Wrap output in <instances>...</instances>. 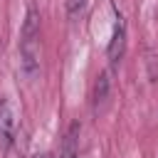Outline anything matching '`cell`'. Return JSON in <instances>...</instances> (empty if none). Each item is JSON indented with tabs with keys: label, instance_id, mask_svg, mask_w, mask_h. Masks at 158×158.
<instances>
[{
	"label": "cell",
	"instance_id": "cell-1",
	"mask_svg": "<svg viewBox=\"0 0 158 158\" xmlns=\"http://www.w3.org/2000/svg\"><path fill=\"white\" fill-rule=\"evenodd\" d=\"M20 64L30 79L40 72V10L35 2H27L20 30Z\"/></svg>",
	"mask_w": 158,
	"mask_h": 158
},
{
	"label": "cell",
	"instance_id": "cell-2",
	"mask_svg": "<svg viewBox=\"0 0 158 158\" xmlns=\"http://www.w3.org/2000/svg\"><path fill=\"white\" fill-rule=\"evenodd\" d=\"M17 133V118H15V109L7 99H0V146L2 151H7L15 141Z\"/></svg>",
	"mask_w": 158,
	"mask_h": 158
},
{
	"label": "cell",
	"instance_id": "cell-3",
	"mask_svg": "<svg viewBox=\"0 0 158 158\" xmlns=\"http://www.w3.org/2000/svg\"><path fill=\"white\" fill-rule=\"evenodd\" d=\"M123 52H126V22L121 15H116V25H114V32L106 47V57L111 64H118L123 59Z\"/></svg>",
	"mask_w": 158,
	"mask_h": 158
},
{
	"label": "cell",
	"instance_id": "cell-4",
	"mask_svg": "<svg viewBox=\"0 0 158 158\" xmlns=\"http://www.w3.org/2000/svg\"><path fill=\"white\" fill-rule=\"evenodd\" d=\"M77 156H79V123L74 121L67 128V133L62 138V146H59L54 158H77Z\"/></svg>",
	"mask_w": 158,
	"mask_h": 158
},
{
	"label": "cell",
	"instance_id": "cell-5",
	"mask_svg": "<svg viewBox=\"0 0 158 158\" xmlns=\"http://www.w3.org/2000/svg\"><path fill=\"white\" fill-rule=\"evenodd\" d=\"M106 94H109V74L101 72V74L96 77V84H94V104H96V106L104 104V101H106Z\"/></svg>",
	"mask_w": 158,
	"mask_h": 158
},
{
	"label": "cell",
	"instance_id": "cell-6",
	"mask_svg": "<svg viewBox=\"0 0 158 158\" xmlns=\"http://www.w3.org/2000/svg\"><path fill=\"white\" fill-rule=\"evenodd\" d=\"M148 77H151V81H156L158 79V57L153 54V52H148Z\"/></svg>",
	"mask_w": 158,
	"mask_h": 158
},
{
	"label": "cell",
	"instance_id": "cell-7",
	"mask_svg": "<svg viewBox=\"0 0 158 158\" xmlns=\"http://www.w3.org/2000/svg\"><path fill=\"white\" fill-rule=\"evenodd\" d=\"M84 5H86V0H67V12L69 15H79L84 10Z\"/></svg>",
	"mask_w": 158,
	"mask_h": 158
},
{
	"label": "cell",
	"instance_id": "cell-8",
	"mask_svg": "<svg viewBox=\"0 0 158 158\" xmlns=\"http://www.w3.org/2000/svg\"><path fill=\"white\" fill-rule=\"evenodd\" d=\"M42 158H52V156H42Z\"/></svg>",
	"mask_w": 158,
	"mask_h": 158
}]
</instances>
